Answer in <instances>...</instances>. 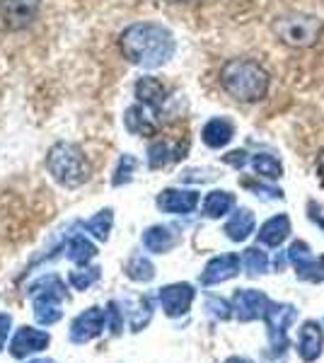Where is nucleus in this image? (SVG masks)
<instances>
[{
	"instance_id": "cd10ccee",
	"label": "nucleus",
	"mask_w": 324,
	"mask_h": 363,
	"mask_svg": "<svg viewBox=\"0 0 324 363\" xmlns=\"http://www.w3.org/2000/svg\"><path fill=\"white\" fill-rule=\"evenodd\" d=\"M99 279V269L97 267H90V269H78V272H70V286L73 289H78V291H85V289H90L92 284Z\"/></svg>"
},
{
	"instance_id": "a878e982",
	"label": "nucleus",
	"mask_w": 324,
	"mask_h": 363,
	"mask_svg": "<svg viewBox=\"0 0 324 363\" xmlns=\"http://www.w3.org/2000/svg\"><path fill=\"white\" fill-rule=\"evenodd\" d=\"M126 274H128V279H133V281H150L155 277V267H152V262L148 257L138 255L126 264Z\"/></svg>"
},
{
	"instance_id": "9d476101",
	"label": "nucleus",
	"mask_w": 324,
	"mask_h": 363,
	"mask_svg": "<svg viewBox=\"0 0 324 363\" xmlns=\"http://www.w3.org/2000/svg\"><path fill=\"white\" fill-rule=\"evenodd\" d=\"M51 337L41 330H34V327H20L13 337V344H10V354L15 359H27L29 354H37V351H44L49 347Z\"/></svg>"
},
{
	"instance_id": "a211bd4d",
	"label": "nucleus",
	"mask_w": 324,
	"mask_h": 363,
	"mask_svg": "<svg viewBox=\"0 0 324 363\" xmlns=\"http://www.w3.org/2000/svg\"><path fill=\"white\" fill-rule=\"evenodd\" d=\"M288 235H291V218L281 213V216L269 218L267 223L262 225V230H259V242L269 245V247H276V245L284 242Z\"/></svg>"
},
{
	"instance_id": "6ab92c4d",
	"label": "nucleus",
	"mask_w": 324,
	"mask_h": 363,
	"mask_svg": "<svg viewBox=\"0 0 324 363\" xmlns=\"http://www.w3.org/2000/svg\"><path fill=\"white\" fill-rule=\"evenodd\" d=\"M255 230V213L250 208H240L233 213V218L225 223V235L233 240V242H242L252 235Z\"/></svg>"
},
{
	"instance_id": "4be33fe9",
	"label": "nucleus",
	"mask_w": 324,
	"mask_h": 363,
	"mask_svg": "<svg viewBox=\"0 0 324 363\" xmlns=\"http://www.w3.org/2000/svg\"><path fill=\"white\" fill-rule=\"evenodd\" d=\"M252 167H255V172L264 179H279L281 174H284V165H281V160L271 153L255 155L252 157Z\"/></svg>"
},
{
	"instance_id": "f3484780",
	"label": "nucleus",
	"mask_w": 324,
	"mask_h": 363,
	"mask_svg": "<svg viewBox=\"0 0 324 363\" xmlns=\"http://www.w3.org/2000/svg\"><path fill=\"white\" fill-rule=\"evenodd\" d=\"M233 136H235L233 121L223 119V116L211 119L208 124L203 126V131H201V138H203V143L208 145V148H223V145H228L230 140H233Z\"/></svg>"
},
{
	"instance_id": "7ed1b4c3",
	"label": "nucleus",
	"mask_w": 324,
	"mask_h": 363,
	"mask_svg": "<svg viewBox=\"0 0 324 363\" xmlns=\"http://www.w3.org/2000/svg\"><path fill=\"white\" fill-rule=\"evenodd\" d=\"M46 167L49 174L63 186H80L90 177V165L85 160V153L75 143H56L51 145L46 155Z\"/></svg>"
},
{
	"instance_id": "2f4dec72",
	"label": "nucleus",
	"mask_w": 324,
	"mask_h": 363,
	"mask_svg": "<svg viewBox=\"0 0 324 363\" xmlns=\"http://www.w3.org/2000/svg\"><path fill=\"white\" fill-rule=\"evenodd\" d=\"M211 310V313L216 315V318H220V320H228L230 318V308L225 301H220V298H208V306H206Z\"/></svg>"
},
{
	"instance_id": "c9c22d12",
	"label": "nucleus",
	"mask_w": 324,
	"mask_h": 363,
	"mask_svg": "<svg viewBox=\"0 0 324 363\" xmlns=\"http://www.w3.org/2000/svg\"><path fill=\"white\" fill-rule=\"evenodd\" d=\"M317 169H320V177L324 179V150L320 153V160H317Z\"/></svg>"
},
{
	"instance_id": "4c0bfd02",
	"label": "nucleus",
	"mask_w": 324,
	"mask_h": 363,
	"mask_svg": "<svg viewBox=\"0 0 324 363\" xmlns=\"http://www.w3.org/2000/svg\"><path fill=\"white\" fill-rule=\"evenodd\" d=\"M29 363H54L51 359H37V361H29Z\"/></svg>"
},
{
	"instance_id": "72a5a7b5",
	"label": "nucleus",
	"mask_w": 324,
	"mask_h": 363,
	"mask_svg": "<svg viewBox=\"0 0 324 363\" xmlns=\"http://www.w3.org/2000/svg\"><path fill=\"white\" fill-rule=\"evenodd\" d=\"M10 325H13V318L8 313H0V351H3L5 342H8V335H10Z\"/></svg>"
},
{
	"instance_id": "5701e85b",
	"label": "nucleus",
	"mask_w": 324,
	"mask_h": 363,
	"mask_svg": "<svg viewBox=\"0 0 324 363\" xmlns=\"http://www.w3.org/2000/svg\"><path fill=\"white\" fill-rule=\"evenodd\" d=\"M66 252H68V259H73L75 264H87V262L97 255L95 245H92L87 238H82V235H75L73 240H70Z\"/></svg>"
},
{
	"instance_id": "39448f33",
	"label": "nucleus",
	"mask_w": 324,
	"mask_h": 363,
	"mask_svg": "<svg viewBox=\"0 0 324 363\" xmlns=\"http://www.w3.org/2000/svg\"><path fill=\"white\" fill-rule=\"evenodd\" d=\"M29 296L34 303V318L39 325H54L63 315V298H66V286L58 277H44L37 284L29 286Z\"/></svg>"
},
{
	"instance_id": "dca6fc26",
	"label": "nucleus",
	"mask_w": 324,
	"mask_h": 363,
	"mask_svg": "<svg viewBox=\"0 0 324 363\" xmlns=\"http://www.w3.org/2000/svg\"><path fill=\"white\" fill-rule=\"evenodd\" d=\"M135 97H138V104H143V107L160 109L164 97H167V90H164V85L157 78L145 75V78H140L135 83Z\"/></svg>"
},
{
	"instance_id": "393cba45",
	"label": "nucleus",
	"mask_w": 324,
	"mask_h": 363,
	"mask_svg": "<svg viewBox=\"0 0 324 363\" xmlns=\"http://www.w3.org/2000/svg\"><path fill=\"white\" fill-rule=\"evenodd\" d=\"M111 223H114V216H111V208L107 211H99L95 218H90L85 223V230L92 233L97 240H107L109 238V230H111Z\"/></svg>"
},
{
	"instance_id": "1a4fd4ad",
	"label": "nucleus",
	"mask_w": 324,
	"mask_h": 363,
	"mask_svg": "<svg viewBox=\"0 0 324 363\" xmlns=\"http://www.w3.org/2000/svg\"><path fill=\"white\" fill-rule=\"evenodd\" d=\"M269 298L262 294V291L247 289V291H238L233 298V310L242 322H252L257 318H264L269 310Z\"/></svg>"
},
{
	"instance_id": "7c9ffc66",
	"label": "nucleus",
	"mask_w": 324,
	"mask_h": 363,
	"mask_svg": "<svg viewBox=\"0 0 324 363\" xmlns=\"http://www.w3.org/2000/svg\"><path fill=\"white\" fill-rule=\"evenodd\" d=\"M298 274H300V279H312V281H324V257L322 259H312L310 264H305V267H300L298 269Z\"/></svg>"
},
{
	"instance_id": "aec40b11",
	"label": "nucleus",
	"mask_w": 324,
	"mask_h": 363,
	"mask_svg": "<svg viewBox=\"0 0 324 363\" xmlns=\"http://www.w3.org/2000/svg\"><path fill=\"white\" fill-rule=\"evenodd\" d=\"M233 208H235V194H230V191L216 189L211 194H206L203 199V216H208V218H223Z\"/></svg>"
},
{
	"instance_id": "f03ea898",
	"label": "nucleus",
	"mask_w": 324,
	"mask_h": 363,
	"mask_svg": "<svg viewBox=\"0 0 324 363\" xmlns=\"http://www.w3.org/2000/svg\"><path fill=\"white\" fill-rule=\"evenodd\" d=\"M220 85L238 102H259L269 92V73L252 58H233L220 68Z\"/></svg>"
},
{
	"instance_id": "f704fd0d",
	"label": "nucleus",
	"mask_w": 324,
	"mask_h": 363,
	"mask_svg": "<svg viewBox=\"0 0 324 363\" xmlns=\"http://www.w3.org/2000/svg\"><path fill=\"white\" fill-rule=\"evenodd\" d=\"M225 162H230V165H235V167H242L247 162V153L245 150H235V153L225 155Z\"/></svg>"
},
{
	"instance_id": "423d86ee",
	"label": "nucleus",
	"mask_w": 324,
	"mask_h": 363,
	"mask_svg": "<svg viewBox=\"0 0 324 363\" xmlns=\"http://www.w3.org/2000/svg\"><path fill=\"white\" fill-rule=\"evenodd\" d=\"M41 0H0V22L10 32H20L39 15Z\"/></svg>"
},
{
	"instance_id": "c85d7f7f",
	"label": "nucleus",
	"mask_w": 324,
	"mask_h": 363,
	"mask_svg": "<svg viewBox=\"0 0 324 363\" xmlns=\"http://www.w3.org/2000/svg\"><path fill=\"white\" fill-rule=\"evenodd\" d=\"M288 257H291V262L296 264L298 269L300 267H305V264H310L312 262V255H310V245L308 242H293V247L288 250Z\"/></svg>"
},
{
	"instance_id": "ddd939ff",
	"label": "nucleus",
	"mask_w": 324,
	"mask_h": 363,
	"mask_svg": "<svg viewBox=\"0 0 324 363\" xmlns=\"http://www.w3.org/2000/svg\"><path fill=\"white\" fill-rule=\"evenodd\" d=\"M240 257L238 255H220V257H213V259L206 264L203 274H201V281L206 286H213V284H223V281L233 279L240 274Z\"/></svg>"
},
{
	"instance_id": "2eb2a0df",
	"label": "nucleus",
	"mask_w": 324,
	"mask_h": 363,
	"mask_svg": "<svg viewBox=\"0 0 324 363\" xmlns=\"http://www.w3.org/2000/svg\"><path fill=\"white\" fill-rule=\"evenodd\" d=\"M152 109L143 107V104H133V107L126 109V116H123V124L135 136H155L157 133V124L150 116Z\"/></svg>"
},
{
	"instance_id": "0eeeda50",
	"label": "nucleus",
	"mask_w": 324,
	"mask_h": 363,
	"mask_svg": "<svg viewBox=\"0 0 324 363\" xmlns=\"http://www.w3.org/2000/svg\"><path fill=\"white\" fill-rule=\"evenodd\" d=\"M104 325H107V310L90 308L73 320V325H70V339H73L75 344H85V342H90V339L102 335Z\"/></svg>"
},
{
	"instance_id": "e433bc0d",
	"label": "nucleus",
	"mask_w": 324,
	"mask_h": 363,
	"mask_svg": "<svg viewBox=\"0 0 324 363\" xmlns=\"http://www.w3.org/2000/svg\"><path fill=\"white\" fill-rule=\"evenodd\" d=\"M225 363H252L250 359H242V356H233V359H228Z\"/></svg>"
},
{
	"instance_id": "f257e3e1",
	"label": "nucleus",
	"mask_w": 324,
	"mask_h": 363,
	"mask_svg": "<svg viewBox=\"0 0 324 363\" xmlns=\"http://www.w3.org/2000/svg\"><path fill=\"white\" fill-rule=\"evenodd\" d=\"M123 58L140 68H160L174 56V34L157 22H135L119 37Z\"/></svg>"
},
{
	"instance_id": "20e7f679",
	"label": "nucleus",
	"mask_w": 324,
	"mask_h": 363,
	"mask_svg": "<svg viewBox=\"0 0 324 363\" xmlns=\"http://www.w3.org/2000/svg\"><path fill=\"white\" fill-rule=\"evenodd\" d=\"M324 27L322 20L315 15L305 13H288L274 20V34L279 37L281 44L291 46V49H308L320 42Z\"/></svg>"
},
{
	"instance_id": "6e6552de",
	"label": "nucleus",
	"mask_w": 324,
	"mask_h": 363,
	"mask_svg": "<svg viewBox=\"0 0 324 363\" xmlns=\"http://www.w3.org/2000/svg\"><path fill=\"white\" fill-rule=\"evenodd\" d=\"M269 325V337H271V344H274V351H286V344H288V327L291 322L296 320V310L293 306H274L271 303L267 315H264Z\"/></svg>"
},
{
	"instance_id": "bb28decb",
	"label": "nucleus",
	"mask_w": 324,
	"mask_h": 363,
	"mask_svg": "<svg viewBox=\"0 0 324 363\" xmlns=\"http://www.w3.org/2000/svg\"><path fill=\"white\" fill-rule=\"evenodd\" d=\"M177 157H179V150H174L169 143H152L148 150V162L152 169L167 165L169 160H177Z\"/></svg>"
},
{
	"instance_id": "58836bf2",
	"label": "nucleus",
	"mask_w": 324,
	"mask_h": 363,
	"mask_svg": "<svg viewBox=\"0 0 324 363\" xmlns=\"http://www.w3.org/2000/svg\"><path fill=\"white\" fill-rule=\"evenodd\" d=\"M167 3H186V0H167Z\"/></svg>"
},
{
	"instance_id": "f8f14e48",
	"label": "nucleus",
	"mask_w": 324,
	"mask_h": 363,
	"mask_svg": "<svg viewBox=\"0 0 324 363\" xmlns=\"http://www.w3.org/2000/svg\"><path fill=\"white\" fill-rule=\"evenodd\" d=\"M157 206L164 213H174V216H184L191 213L199 206V194L194 189H164L157 196Z\"/></svg>"
},
{
	"instance_id": "b1692460",
	"label": "nucleus",
	"mask_w": 324,
	"mask_h": 363,
	"mask_svg": "<svg viewBox=\"0 0 324 363\" xmlns=\"http://www.w3.org/2000/svg\"><path fill=\"white\" fill-rule=\"evenodd\" d=\"M242 264H245L247 274H252V277H259V274L267 272L269 257H267V252H262L259 247H250V250H245V255H242Z\"/></svg>"
},
{
	"instance_id": "412c9836",
	"label": "nucleus",
	"mask_w": 324,
	"mask_h": 363,
	"mask_svg": "<svg viewBox=\"0 0 324 363\" xmlns=\"http://www.w3.org/2000/svg\"><path fill=\"white\" fill-rule=\"evenodd\" d=\"M143 245L150 252H157V255H162V252L172 250L174 245H177V235H174L172 230H169V228H164V225H152V228L145 230Z\"/></svg>"
},
{
	"instance_id": "9b49d317",
	"label": "nucleus",
	"mask_w": 324,
	"mask_h": 363,
	"mask_svg": "<svg viewBox=\"0 0 324 363\" xmlns=\"http://www.w3.org/2000/svg\"><path fill=\"white\" fill-rule=\"evenodd\" d=\"M194 301V289L189 284H172L160 289V303L162 310L169 315V318H179L189 310Z\"/></svg>"
},
{
	"instance_id": "473e14b6",
	"label": "nucleus",
	"mask_w": 324,
	"mask_h": 363,
	"mask_svg": "<svg viewBox=\"0 0 324 363\" xmlns=\"http://www.w3.org/2000/svg\"><path fill=\"white\" fill-rule=\"evenodd\" d=\"M107 322H109V330L111 332H121V313H119V308H116V303H109V308H107Z\"/></svg>"
},
{
	"instance_id": "4468645a",
	"label": "nucleus",
	"mask_w": 324,
	"mask_h": 363,
	"mask_svg": "<svg viewBox=\"0 0 324 363\" xmlns=\"http://www.w3.org/2000/svg\"><path fill=\"white\" fill-rule=\"evenodd\" d=\"M322 344H324V335H322V327L317 322H305L300 327V335H298V351L305 361H315L317 356L322 354Z\"/></svg>"
},
{
	"instance_id": "c756f323",
	"label": "nucleus",
	"mask_w": 324,
	"mask_h": 363,
	"mask_svg": "<svg viewBox=\"0 0 324 363\" xmlns=\"http://www.w3.org/2000/svg\"><path fill=\"white\" fill-rule=\"evenodd\" d=\"M135 157H131V155H123L121 157V162H119V167H116V177H114V184L119 186V184H126L128 179H131V172L135 169Z\"/></svg>"
}]
</instances>
